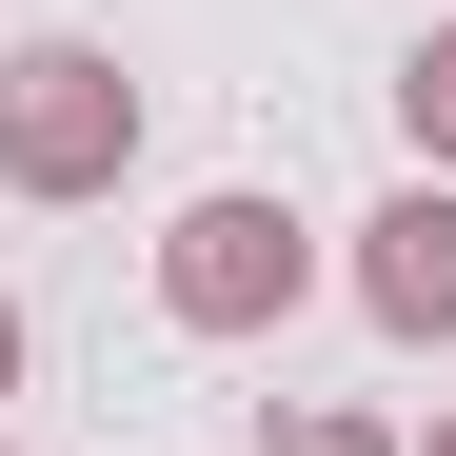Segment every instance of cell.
I'll use <instances>...</instances> for the list:
<instances>
[{
    "label": "cell",
    "instance_id": "cell-1",
    "mask_svg": "<svg viewBox=\"0 0 456 456\" xmlns=\"http://www.w3.org/2000/svg\"><path fill=\"white\" fill-rule=\"evenodd\" d=\"M297 297H318V239H297V199L218 179V199H179V218H159V318H179V338H278Z\"/></svg>",
    "mask_w": 456,
    "mask_h": 456
},
{
    "label": "cell",
    "instance_id": "cell-2",
    "mask_svg": "<svg viewBox=\"0 0 456 456\" xmlns=\"http://www.w3.org/2000/svg\"><path fill=\"white\" fill-rule=\"evenodd\" d=\"M0 179L20 199H119L139 179V80L100 40H20L0 60Z\"/></svg>",
    "mask_w": 456,
    "mask_h": 456
},
{
    "label": "cell",
    "instance_id": "cell-3",
    "mask_svg": "<svg viewBox=\"0 0 456 456\" xmlns=\"http://www.w3.org/2000/svg\"><path fill=\"white\" fill-rule=\"evenodd\" d=\"M357 297H377V338H456V179H397L357 218Z\"/></svg>",
    "mask_w": 456,
    "mask_h": 456
},
{
    "label": "cell",
    "instance_id": "cell-4",
    "mask_svg": "<svg viewBox=\"0 0 456 456\" xmlns=\"http://www.w3.org/2000/svg\"><path fill=\"white\" fill-rule=\"evenodd\" d=\"M397 139H417V179H456V20L397 60Z\"/></svg>",
    "mask_w": 456,
    "mask_h": 456
},
{
    "label": "cell",
    "instance_id": "cell-5",
    "mask_svg": "<svg viewBox=\"0 0 456 456\" xmlns=\"http://www.w3.org/2000/svg\"><path fill=\"white\" fill-rule=\"evenodd\" d=\"M258 456H397V436H377V417H338V397H297V417H278Z\"/></svg>",
    "mask_w": 456,
    "mask_h": 456
},
{
    "label": "cell",
    "instance_id": "cell-6",
    "mask_svg": "<svg viewBox=\"0 0 456 456\" xmlns=\"http://www.w3.org/2000/svg\"><path fill=\"white\" fill-rule=\"evenodd\" d=\"M20 357H40V338H20V297H0V397H20Z\"/></svg>",
    "mask_w": 456,
    "mask_h": 456
},
{
    "label": "cell",
    "instance_id": "cell-7",
    "mask_svg": "<svg viewBox=\"0 0 456 456\" xmlns=\"http://www.w3.org/2000/svg\"><path fill=\"white\" fill-rule=\"evenodd\" d=\"M417 456H456V417H436V436H417Z\"/></svg>",
    "mask_w": 456,
    "mask_h": 456
}]
</instances>
